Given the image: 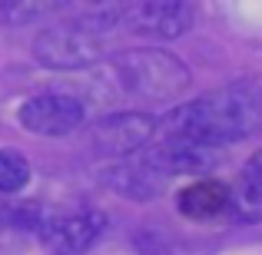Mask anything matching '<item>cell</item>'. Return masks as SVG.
Returning <instances> with one entry per match:
<instances>
[{"label": "cell", "instance_id": "obj_1", "mask_svg": "<svg viewBox=\"0 0 262 255\" xmlns=\"http://www.w3.org/2000/svg\"><path fill=\"white\" fill-rule=\"evenodd\" d=\"M262 126V93L249 83L223 86L199 100L179 103L169 109L156 129L166 133V140H189L203 146H219L239 143L252 136Z\"/></svg>", "mask_w": 262, "mask_h": 255}, {"label": "cell", "instance_id": "obj_2", "mask_svg": "<svg viewBox=\"0 0 262 255\" xmlns=\"http://www.w3.org/2000/svg\"><path fill=\"white\" fill-rule=\"evenodd\" d=\"M103 70L116 93L153 103L176 100L192 83L189 66L166 50H123L113 60H106Z\"/></svg>", "mask_w": 262, "mask_h": 255}, {"label": "cell", "instance_id": "obj_3", "mask_svg": "<svg viewBox=\"0 0 262 255\" xmlns=\"http://www.w3.org/2000/svg\"><path fill=\"white\" fill-rule=\"evenodd\" d=\"M106 57V33L90 27L60 20L33 37V60L47 70H86L103 63Z\"/></svg>", "mask_w": 262, "mask_h": 255}, {"label": "cell", "instance_id": "obj_4", "mask_svg": "<svg viewBox=\"0 0 262 255\" xmlns=\"http://www.w3.org/2000/svg\"><path fill=\"white\" fill-rule=\"evenodd\" d=\"M156 133V120L140 109H120V113H106L90 126V149L96 156H126L140 153Z\"/></svg>", "mask_w": 262, "mask_h": 255}, {"label": "cell", "instance_id": "obj_5", "mask_svg": "<svg viewBox=\"0 0 262 255\" xmlns=\"http://www.w3.org/2000/svg\"><path fill=\"white\" fill-rule=\"evenodd\" d=\"M17 120L37 136H70L83 126L86 106L70 93H37L20 106Z\"/></svg>", "mask_w": 262, "mask_h": 255}, {"label": "cell", "instance_id": "obj_6", "mask_svg": "<svg viewBox=\"0 0 262 255\" xmlns=\"http://www.w3.org/2000/svg\"><path fill=\"white\" fill-rule=\"evenodd\" d=\"M123 27L136 37L176 40L192 27L189 0H129Z\"/></svg>", "mask_w": 262, "mask_h": 255}, {"label": "cell", "instance_id": "obj_7", "mask_svg": "<svg viewBox=\"0 0 262 255\" xmlns=\"http://www.w3.org/2000/svg\"><path fill=\"white\" fill-rule=\"evenodd\" d=\"M106 219L100 212H67V216H50L40 225V242L50 255H86L100 242Z\"/></svg>", "mask_w": 262, "mask_h": 255}, {"label": "cell", "instance_id": "obj_8", "mask_svg": "<svg viewBox=\"0 0 262 255\" xmlns=\"http://www.w3.org/2000/svg\"><path fill=\"white\" fill-rule=\"evenodd\" d=\"M146 159L153 163L163 176H189V172H206L219 163V146H203V143L189 140H163L160 146H153L146 153Z\"/></svg>", "mask_w": 262, "mask_h": 255}, {"label": "cell", "instance_id": "obj_9", "mask_svg": "<svg viewBox=\"0 0 262 255\" xmlns=\"http://www.w3.org/2000/svg\"><path fill=\"white\" fill-rule=\"evenodd\" d=\"M103 179H106V186L113 192H120L126 199H156L163 192V186H166V176L146 156L143 159H129L126 156V163L110 166L103 172Z\"/></svg>", "mask_w": 262, "mask_h": 255}, {"label": "cell", "instance_id": "obj_10", "mask_svg": "<svg viewBox=\"0 0 262 255\" xmlns=\"http://www.w3.org/2000/svg\"><path fill=\"white\" fill-rule=\"evenodd\" d=\"M176 209L186 219H196V222L216 219L223 212H229V186L219 182V179H196V182L179 189Z\"/></svg>", "mask_w": 262, "mask_h": 255}, {"label": "cell", "instance_id": "obj_11", "mask_svg": "<svg viewBox=\"0 0 262 255\" xmlns=\"http://www.w3.org/2000/svg\"><path fill=\"white\" fill-rule=\"evenodd\" d=\"M126 7H129V0H63V7L57 13H60V20L110 33L116 24H123Z\"/></svg>", "mask_w": 262, "mask_h": 255}, {"label": "cell", "instance_id": "obj_12", "mask_svg": "<svg viewBox=\"0 0 262 255\" xmlns=\"http://www.w3.org/2000/svg\"><path fill=\"white\" fill-rule=\"evenodd\" d=\"M229 209L243 219H262V149L243 166L229 186Z\"/></svg>", "mask_w": 262, "mask_h": 255}, {"label": "cell", "instance_id": "obj_13", "mask_svg": "<svg viewBox=\"0 0 262 255\" xmlns=\"http://www.w3.org/2000/svg\"><path fill=\"white\" fill-rule=\"evenodd\" d=\"M63 7V0H0V24L4 27H24L50 17Z\"/></svg>", "mask_w": 262, "mask_h": 255}, {"label": "cell", "instance_id": "obj_14", "mask_svg": "<svg viewBox=\"0 0 262 255\" xmlns=\"http://www.w3.org/2000/svg\"><path fill=\"white\" fill-rule=\"evenodd\" d=\"M33 169L20 149H0V196H13V192L27 189Z\"/></svg>", "mask_w": 262, "mask_h": 255}]
</instances>
